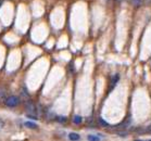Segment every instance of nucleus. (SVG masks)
<instances>
[{
  "label": "nucleus",
  "instance_id": "nucleus-3",
  "mask_svg": "<svg viewBox=\"0 0 151 141\" xmlns=\"http://www.w3.org/2000/svg\"><path fill=\"white\" fill-rule=\"evenodd\" d=\"M6 94H7V89H6L4 86H0V104L4 101Z\"/></svg>",
  "mask_w": 151,
  "mask_h": 141
},
{
  "label": "nucleus",
  "instance_id": "nucleus-6",
  "mask_svg": "<svg viewBox=\"0 0 151 141\" xmlns=\"http://www.w3.org/2000/svg\"><path fill=\"white\" fill-rule=\"evenodd\" d=\"M69 139L71 141H78L81 139V136L76 132H70L69 134Z\"/></svg>",
  "mask_w": 151,
  "mask_h": 141
},
{
  "label": "nucleus",
  "instance_id": "nucleus-8",
  "mask_svg": "<svg viewBox=\"0 0 151 141\" xmlns=\"http://www.w3.org/2000/svg\"><path fill=\"white\" fill-rule=\"evenodd\" d=\"M82 122H83V118L79 115H75V116L73 117V123L76 125H79V124H82Z\"/></svg>",
  "mask_w": 151,
  "mask_h": 141
},
{
  "label": "nucleus",
  "instance_id": "nucleus-4",
  "mask_svg": "<svg viewBox=\"0 0 151 141\" xmlns=\"http://www.w3.org/2000/svg\"><path fill=\"white\" fill-rule=\"evenodd\" d=\"M128 1H129L132 6L135 8H139L144 4V0H128Z\"/></svg>",
  "mask_w": 151,
  "mask_h": 141
},
{
  "label": "nucleus",
  "instance_id": "nucleus-15",
  "mask_svg": "<svg viewBox=\"0 0 151 141\" xmlns=\"http://www.w3.org/2000/svg\"><path fill=\"white\" fill-rule=\"evenodd\" d=\"M135 141H141V140H135Z\"/></svg>",
  "mask_w": 151,
  "mask_h": 141
},
{
  "label": "nucleus",
  "instance_id": "nucleus-13",
  "mask_svg": "<svg viewBox=\"0 0 151 141\" xmlns=\"http://www.w3.org/2000/svg\"><path fill=\"white\" fill-rule=\"evenodd\" d=\"M115 1H116V2H122L123 0H115Z\"/></svg>",
  "mask_w": 151,
  "mask_h": 141
},
{
  "label": "nucleus",
  "instance_id": "nucleus-2",
  "mask_svg": "<svg viewBox=\"0 0 151 141\" xmlns=\"http://www.w3.org/2000/svg\"><path fill=\"white\" fill-rule=\"evenodd\" d=\"M21 102V99L17 96H9L6 97L4 103L7 107H17Z\"/></svg>",
  "mask_w": 151,
  "mask_h": 141
},
{
  "label": "nucleus",
  "instance_id": "nucleus-12",
  "mask_svg": "<svg viewBox=\"0 0 151 141\" xmlns=\"http://www.w3.org/2000/svg\"><path fill=\"white\" fill-rule=\"evenodd\" d=\"M146 131H148L149 134H151V124L149 125V126H148L147 128H146Z\"/></svg>",
  "mask_w": 151,
  "mask_h": 141
},
{
  "label": "nucleus",
  "instance_id": "nucleus-10",
  "mask_svg": "<svg viewBox=\"0 0 151 141\" xmlns=\"http://www.w3.org/2000/svg\"><path fill=\"white\" fill-rule=\"evenodd\" d=\"M99 123L101 126H103V127H109V124H108L104 120H102V118H99Z\"/></svg>",
  "mask_w": 151,
  "mask_h": 141
},
{
  "label": "nucleus",
  "instance_id": "nucleus-5",
  "mask_svg": "<svg viewBox=\"0 0 151 141\" xmlns=\"http://www.w3.org/2000/svg\"><path fill=\"white\" fill-rule=\"evenodd\" d=\"M24 126H25V127L29 128V129H37V128H38V125L35 124L34 122H31V120H27V122H25Z\"/></svg>",
  "mask_w": 151,
  "mask_h": 141
},
{
  "label": "nucleus",
  "instance_id": "nucleus-11",
  "mask_svg": "<svg viewBox=\"0 0 151 141\" xmlns=\"http://www.w3.org/2000/svg\"><path fill=\"white\" fill-rule=\"evenodd\" d=\"M144 4H147V6H151V0H144Z\"/></svg>",
  "mask_w": 151,
  "mask_h": 141
},
{
  "label": "nucleus",
  "instance_id": "nucleus-14",
  "mask_svg": "<svg viewBox=\"0 0 151 141\" xmlns=\"http://www.w3.org/2000/svg\"><path fill=\"white\" fill-rule=\"evenodd\" d=\"M147 141H151V139H149V140H147Z\"/></svg>",
  "mask_w": 151,
  "mask_h": 141
},
{
  "label": "nucleus",
  "instance_id": "nucleus-7",
  "mask_svg": "<svg viewBox=\"0 0 151 141\" xmlns=\"http://www.w3.org/2000/svg\"><path fill=\"white\" fill-rule=\"evenodd\" d=\"M55 120L58 122V123H60V124H64V123H66L68 118H66L65 116H62V115H57V116L55 117Z\"/></svg>",
  "mask_w": 151,
  "mask_h": 141
},
{
  "label": "nucleus",
  "instance_id": "nucleus-9",
  "mask_svg": "<svg viewBox=\"0 0 151 141\" xmlns=\"http://www.w3.org/2000/svg\"><path fill=\"white\" fill-rule=\"evenodd\" d=\"M87 140L88 141H100V138L95 135H88L87 136Z\"/></svg>",
  "mask_w": 151,
  "mask_h": 141
},
{
  "label": "nucleus",
  "instance_id": "nucleus-1",
  "mask_svg": "<svg viewBox=\"0 0 151 141\" xmlns=\"http://www.w3.org/2000/svg\"><path fill=\"white\" fill-rule=\"evenodd\" d=\"M24 110L27 114L28 117H32L34 120H37L38 115H37V105L32 101V100H26L24 102Z\"/></svg>",
  "mask_w": 151,
  "mask_h": 141
}]
</instances>
